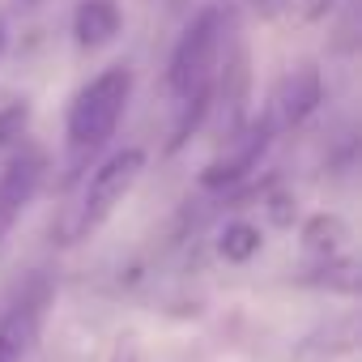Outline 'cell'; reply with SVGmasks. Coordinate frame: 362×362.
Wrapping results in <instances>:
<instances>
[{"label":"cell","mask_w":362,"mask_h":362,"mask_svg":"<svg viewBox=\"0 0 362 362\" xmlns=\"http://www.w3.org/2000/svg\"><path fill=\"white\" fill-rule=\"evenodd\" d=\"M128 98H132V73L124 64L103 69L90 86H81L73 107H69V145H73V153H90V149L107 145L124 107H128Z\"/></svg>","instance_id":"1"},{"label":"cell","mask_w":362,"mask_h":362,"mask_svg":"<svg viewBox=\"0 0 362 362\" xmlns=\"http://www.w3.org/2000/svg\"><path fill=\"white\" fill-rule=\"evenodd\" d=\"M218 47H222V13L218 9H201L188 30L179 35L175 52H170V69L166 81L179 98H201L209 90V73L218 64Z\"/></svg>","instance_id":"2"},{"label":"cell","mask_w":362,"mask_h":362,"mask_svg":"<svg viewBox=\"0 0 362 362\" xmlns=\"http://www.w3.org/2000/svg\"><path fill=\"white\" fill-rule=\"evenodd\" d=\"M145 170V149L128 145V149H115L86 184V197H81V209H77V235H90L98 230L111 209L128 197V188L136 184V175Z\"/></svg>","instance_id":"3"},{"label":"cell","mask_w":362,"mask_h":362,"mask_svg":"<svg viewBox=\"0 0 362 362\" xmlns=\"http://www.w3.org/2000/svg\"><path fill=\"white\" fill-rule=\"evenodd\" d=\"M43 170H47V162H43V153H35V149L18 153L5 170H0V243H5V235L18 226V218H22V214L30 209V201L39 197Z\"/></svg>","instance_id":"4"},{"label":"cell","mask_w":362,"mask_h":362,"mask_svg":"<svg viewBox=\"0 0 362 362\" xmlns=\"http://www.w3.org/2000/svg\"><path fill=\"white\" fill-rule=\"evenodd\" d=\"M315 103H320V73L315 69H298L281 86V94H277V119L269 128H294V124H303L315 111Z\"/></svg>","instance_id":"5"},{"label":"cell","mask_w":362,"mask_h":362,"mask_svg":"<svg viewBox=\"0 0 362 362\" xmlns=\"http://www.w3.org/2000/svg\"><path fill=\"white\" fill-rule=\"evenodd\" d=\"M124 18H119V5L115 0H86V5H77L73 13V35L81 47H103L119 35Z\"/></svg>","instance_id":"6"},{"label":"cell","mask_w":362,"mask_h":362,"mask_svg":"<svg viewBox=\"0 0 362 362\" xmlns=\"http://www.w3.org/2000/svg\"><path fill=\"white\" fill-rule=\"evenodd\" d=\"M269 124H260L256 132H247L239 145H235V153L230 158H218L209 170H205V184L209 188H222V184H235V179H243L256 162H260V153H264V145H269Z\"/></svg>","instance_id":"7"},{"label":"cell","mask_w":362,"mask_h":362,"mask_svg":"<svg viewBox=\"0 0 362 362\" xmlns=\"http://www.w3.org/2000/svg\"><path fill=\"white\" fill-rule=\"evenodd\" d=\"M222 256L230 260V264H243V260H252L256 252H260V230L256 226H247V222H230L226 230H222Z\"/></svg>","instance_id":"8"},{"label":"cell","mask_w":362,"mask_h":362,"mask_svg":"<svg viewBox=\"0 0 362 362\" xmlns=\"http://www.w3.org/2000/svg\"><path fill=\"white\" fill-rule=\"evenodd\" d=\"M303 239H307V247H315V252H337L341 239H345V226H341V218L320 214V218H311V222L303 226Z\"/></svg>","instance_id":"9"},{"label":"cell","mask_w":362,"mask_h":362,"mask_svg":"<svg viewBox=\"0 0 362 362\" xmlns=\"http://www.w3.org/2000/svg\"><path fill=\"white\" fill-rule=\"evenodd\" d=\"M26 119H30V107H26V103H9V107H0V145H9L13 136H22Z\"/></svg>","instance_id":"10"},{"label":"cell","mask_w":362,"mask_h":362,"mask_svg":"<svg viewBox=\"0 0 362 362\" xmlns=\"http://www.w3.org/2000/svg\"><path fill=\"white\" fill-rule=\"evenodd\" d=\"M0 362H22V345L9 332H0Z\"/></svg>","instance_id":"11"},{"label":"cell","mask_w":362,"mask_h":362,"mask_svg":"<svg viewBox=\"0 0 362 362\" xmlns=\"http://www.w3.org/2000/svg\"><path fill=\"white\" fill-rule=\"evenodd\" d=\"M281 5H286V0H256V9H260L264 18H273V13H281Z\"/></svg>","instance_id":"12"},{"label":"cell","mask_w":362,"mask_h":362,"mask_svg":"<svg viewBox=\"0 0 362 362\" xmlns=\"http://www.w3.org/2000/svg\"><path fill=\"white\" fill-rule=\"evenodd\" d=\"M111 362H141V358H136V349H132V345H119V349L111 354Z\"/></svg>","instance_id":"13"},{"label":"cell","mask_w":362,"mask_h":362,"mask_svg":"<svg viewBox=\"0 0 362 362\" xmlns=\"http://www.w3.org/2000/svg\"><path fill=\"white\" fill-rule=\"evenodd\" d=\"M328 5H332V0H311V5H307V18H320Z\"/></svg>","instance_id":"14"},{"label":"cell","mask_w":362,"mask_h":362,"mask_svg":"<svg viewBox=\"0 0 362 362\" xmlns=\"http://www.w3.org/2000/svg\"><path fill=\"white\" fill-rule=\"evenodd\" d=\"M0 47H5V22H0Z\"/></svg>","instance_id":"15"}]
</instances>
